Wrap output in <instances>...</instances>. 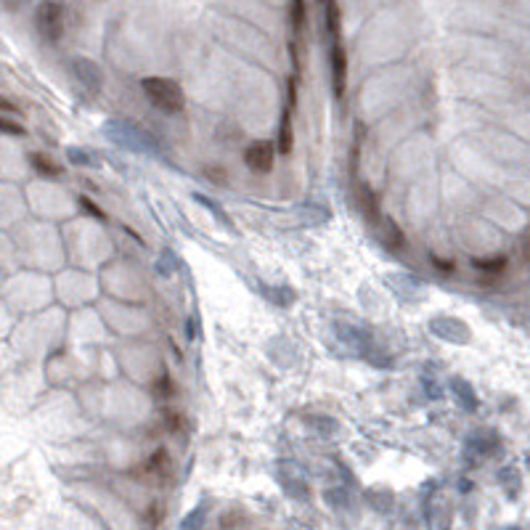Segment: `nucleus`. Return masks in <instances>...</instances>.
Wrapping results in <instances>:
<instances>
[{
	"label": "nucleus",
	"instance_id": "f257e3e1",
	"mask_svg": "<svg viewBox=\"0 0 530 530\" xmlns=\"http://www.w3.org/2000/svg\"><path fill=\"white\" fill-rule=\"evenodd\" d=\"M144 96L149 98V104L159 109L162 114H181L186 109V96L183 88L170 77H146L141 82Z\"/></svg>",
	"mask_w": 530,
	"mask_h": 530
},
{
	"label": "nucleus",
	"instance_id": "f03ea898",
	"mask_svg": "<svg viewBox=\"0 0 530 530\" xmlns=\"http://www.w3.org/2000/svg\"><path fill=\"white\" fill-rule=\"evenodd\" d=\"M35 29L45 43L56 45L66 32V8L61 0H40L35 8Z\"/></svg>",
	"mask_w": 530,
	"mask_h": 530
},
{
	"label": "nucleus",
	"instance_id": "7ed1b4c3",
	"mask_svg": "<svg viewBox=\"0 0 530 530\" xmlns=\"http://www.w3.org/2000/svg\"><path fill=\"white\" fill-rule=\"evenodd\" d=\"M106 132H109L112 141H117L119 146H128V149H138V151H154V149H157V144H154L144 130L132 128L128 122H112V125L106 128Z\"/></svg>",
	"mask_w": 530,
	"mask_h": 530
},
{
	"label": "nucleus",
	"instance_id": "20e7f679",
	"mask_svg": "<svg viewBox=\"0 0 530 530\" xmlns=\"http://www.w3.org/2000/svg\"><path fill=\"white\" fill-rule=\"evenodd\" d=\"M244 165L252 172H257V175L271 172L273 165H276V146L271 144V141H255V144H250L244 149Z\"/></svg>",
	"mask_w": 530,
	"mask_h": 530
},
{
	"label": "nucleus",
	"instance_id": "39448f33",
	"mask_svg": "<svg viewBox=\"0 0 530 530\" xmlns=\"http://www.w3.org/2000/svg\"><path fill=\"white\" fill-rule=\"evenodd\" d=\"M329 66H331V82H334V93L342 96L344 93V80H347V56L340 38L329 40Z\"/></svg>",
	"mask_w": 530,
	"mask_h": 530
},
{
	"label": "nucleus",
	"instance_id": "423d86ee",
	"mask_svg": "<svg viewBox=\"0 0 530 530\" xmlns=\"http://www.w3.org/2000/svg\"><path fill=\"white\" fill-rule=\"evenodd\" d=\"M29 165H32V170L38 172L40 178H48V181H56V178L64 175V167L53 157L43 154V151H32V154H29Z\"/></svg>",
	"mask_w": 530,
	"mask_h": 530
},
{
	"label": "nucleus",
	"instance_id": "0eeeda50",
	"mask_svg": "<svg viewBox=\"0 0 530 530\" xmlns=\"http://www.w3.org/2000/svg\"><path fill=\"white\" fill-rule=\"evenodd\" d=\"M472 265H475V271H480V273L501 276L503 271L509 268V257H506V255H488V257H475Z\"/></svg>",
	"mask_w": 530,
	"mask_h": 530
},
{
	"label": "nucleus",
	"instance_id": "6e6552de",
	"mask_svg": "<svg viewBox=\"0 0 530 530\" xmlns=\"http://www.w3.org/2000/svg\"><path fill=\"white\" fill-rule=\"evenodd\" d=\"M278 154L289 157L292 154V109H284V117H281V128H278Z\"/></svg>",
	"mask_w": 530,
	"mask_h": 530
},
{
	"label": "nucleus",
	"instance_id": "1a4fd4ad",
	"mask_svg": "<svg viewBox=\"0 0 530 530\" xmlns=\"http://www.w3.org/2000/svg\"><path fill=\"white\" fill-rule=\"evenodd\" d=\"M75 69L80 72L82 82H85L91 91H98V88H101V72L96 69V64H91V61H75Z\"/></svg>",
	"mask_w": 530,
	"mask_h": 530
},
{
	"label": "nucleus",
	"instance_id": "9d476101",
	"mask_svg": "<svg viewBox=\"0 0 530 530\" xmlns=\"http://www.w3.org/2000/svg\"><path fill=\"white\" fill-rule=\"evenodd\" d=\"M0 135H16V138H22V135H26V130L22 122H16V119L0 114Z\"/></svg>",
	"mask_w": 530,
	"mask_h": 530
},
{
	"label": "nucleus",
	"instance_id": "9b49d317",
	"mask_svg": "<svg viewBox=\"0 0 530 530\" xmlns=\"http://www.w3.org/2000/svg\"><path fill=\"white\" fill-rule=\"evenodd\" d=\"M432 268H435V271H440V273H448V276H450V273L456 271V263H453L450 257H437V255H435V257H432Z\"/></svg>",
	"mask_w": 530,
	"mask_h": 530
},
{
	"label": "nucleus",
	"instance_id": "f8f14e48",
	"mask_svg": "<svg viewBox=\"0 0 530 530\" xmlns=\"http://www.w3.org/2000/svg\"><path fill=\"white\" fill-rule=\"evenodd\" d=\"M0 112H3V114H16V112H19V106L13 104L11 98H6V96H0Z\"/></svg>",
	"mask_w": 530,
	"mask_h": 530
},
{
	"label": "nucleus",
	"instance_id": "ddd939ff",
	"mask_svg": "<svg viewBox=\"0 0 530 530\" xmlns=\"http://www.w3.org/2000/svg\"><path fill=\"white\" fill-rule=\"evenodd\" d=\"M3 3H6L11 11H19L22 6H26V3H29V0H3Z\"/></svg>",
	"mask_w": 530,
	"mask_h": 530
},
{
	"label": "nucleus",
	"instance_id": "4468645a",
	"mask_svg": "<svg viewBox=\"0 0 530 530\" xmlns=\"http://www.w3.org/2000/svg\"><path fill=\"white\" fill-rule=\"evenodd\" d=\"M522 252H525V260L530 263V236H525V241H522Z\"/></svg>",
	"mask_w": 530,
	"mask_h": 530
}]
</instances>
